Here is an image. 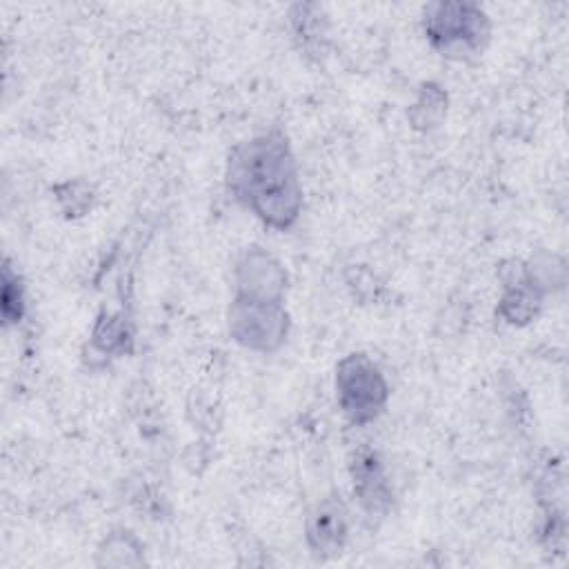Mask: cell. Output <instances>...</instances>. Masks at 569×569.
Returning <instances> with one entry per match:
<instances>
[{"label": "cell", "mask_w": 569, "mask_h": 569, "mask_svg": "<svg viewBox=\"0 0 569 569\" xmlns=\"http://www.w3.org/2000/svg\"><path fill=\"white\" fill-rule=\"evenodd\" d=\"M425 31L445 51H469L480 47L487 36V20L471 4H433Z\"/></svg>", "instance_id": "3957f363"}, {"label": "cell", "mask_w": 569, "mask_h": 569, "mask_svg": "<svg viewBox=\"0 0 569 569\" xmlns=\"http://www.w3.org/2000/svg\"><path fill=\"white\" fill-rule=\"evenodd\" d=\"M347 533L345 509L338 500H325L307 522V538L316 553H336Z\"/></svg>", "instance_id": "8992f818"}, {"label": "cell", "mask_w": 569, "mask_h": 569, "mask_svg": "<svg viewBox=\"0 0 569 569\" xmlns=\"http://www.w3.org/2000/svg\"><path fill=\"white\" fill-rule=\"evenodd\" d=\"M240 298L258 302H278L282 293V271L262 251H251L238 267Z\"/></svg>", "instance_id": "5b68a950"}, {"label": "cell", "mask_w": 569, "mask_h": 569, "mask_svg": "<svg viewBox=\"0 0 569 569\" xmlns=\"http://www.w3.org/2000/svg\"><path fill=\"white\" fill-rule=\"evenodd\" d=\"M353 485L358 491V498L369 511L380 509L387 505V485L382 476V465L376 456V451H358L353 458Z\"/></svg>", "instance_id": "52a82bcc"}, {"label": "cell", "mask_w": 569, "mask_h": 569, "mask_svg": "<svg viewBox=\"0 0 569 569\" xmlns=\"http://www.w3.org/2000/svg\"><path fill=\"white\" fill-rule=\"evenodd\" d=\"M2 316L7 322H16L22 316V291L18 278L11 273L9 264L2 273Z\"/></svg>", "instance_id": "ba28073f"}, {"label": "cell", "mask_w": 569, "mask_h": 569, "mask_svg": "<svg viewBox=\"0 0 569 569\" xmlns=\"http://www.w3.org/2000/svg\"><path fill=\"white\" fill-rule=\"evenodd\" d=\"M229 189L267 224L284 229L300 211L296 162L282 136H260L229 158Z\"/></svg>", "instance_id": "6da1fadb"}, {"label": "cell", "mask_w": 569, "mask_h": 569, "mask_svg": "<svg viewBox=\"0 0 569 569\" xmlns=\"http://www.w3.org/2000/svg\"><path fill=\"white\" fill-rule=\"evenodd\" d=\"M336 387L340 405L353 422H367L376 418L387 400V385L380 371L362 353H353L340 362Z\"/></svg>", "instance_id": "7a4b0ae2"}, {"label": "cell", "mask_w": 569, "mask_h": 569, "mask_svg": "<svg viewBox=\"0 0 569 569\" xmlns=\"http://www.w3.org/2000/svg\"><path fill=\"white\" fill-rule=\"evenodd\" d=\"M287 329V318L278 302L238 298L231 309V331L236 340L253 349L276 347Z\"/></svg>", "instance_id": "277c9868"}]
</instances>
